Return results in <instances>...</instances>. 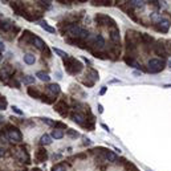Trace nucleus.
Instances as JSON below:
<instances>
[{"mask_svg":"<svg viewBox=\"0 0 171 171\" xmlns=\"http://www.w3.org/2000/svg\"><path fill=\"white\" fill-rule=\"evenodd\" d=\"M155 52H157L158 55L161 56V55H166V51H164V45H161V44H158L157 45V48H155Z\"/></svg>","mask_w":171,"mask_h":171,"instance_id":"5701e85b","label":"nucleus"},{"mask_svg":"<svg viewBox=\"0 0 171 171\" xmlns=\"http://www.w3.org/2000/svg\"><path fill=\"white\" fill-rule=\"evenodd\" d=\"M130 5L134 8H142L143 7V1H130Z\"/></svg>","mask_w":171,"mask_h":171,"instance_id":"b1692460","label":"nucleus"},{"mask_svg":"<svg viewBox=\"0 0 171 171\" xmlns=\"http://www.w3.org/2000/svg\"><path fill=\"white\" fill-rule=\"evenodd\" d=\"M72 120L74 121L76 123H78V125H84V123H85V116H84V114H81V113H74L72 116Z\"/></svg>","mask_w":171,"mask_h":171,"instance_id":"6e6552de","label":"nucleus"},{"mask_svg":"<svg viewBox=\"0 0 171 171\" xmlns=\"http://www.w3.org/2000/svg\"><path fill=\"white\" fill-rule=\"evenodd\" d=\"M28 93H29V96H32V97H40V92L39 90H33V89H29L28 90Z\"/></svg>","mask_w":171,"mask_h":171,"instance_id":"393cba45","label":"nucleus"},{"mask_svg":"<svg viewBox=\"0 0 171 171\" xmlns=\"http://www.w3.org/2000/svg\"><path fill=\"white\" fill-rule=\"evenodd\" d=\"M34 159H36V162H37V163L45 162V159H47V151L43 150V149H40V150L36 153V155H34Z\"/></svg>","mask_w":171,"mask_h":171,"instance_id":"423d86ee","label":"nucleus"},{"mask_svg":"<svg viewBox=\"0 0 171 171\" xmlns=\"http://www.w3.org/2000/svg\"><path fill=\"white\" fill-rule=\"evenodd\" d=\"M159 29H161L162 32H167V29L170 28V21L168 20H161L159 21Z\"/></svg>","mask_w":171,"mask_h":171,"instance_id":"4468645a","label":"nucleus"},{"mask_svg":"<svg viewBox=\"0 0 171 171\" xmlns=\"http://www.w3.org/2000/svg\"><path fill=\"white\" fill-rule=\"evenodd\" d=\"M163 88H171V84H166V85H163Z\"/></svg>","mask_w":171,"mask_h":171,"instance_id":"f704fd0d","label":"nucleus"},{"mask_svg":"<svg viewBox=\"0 0 171 171\" xmlns=\"http://www.w3.org/2000/svg\"><path fill=\"white\" fill-rule=\"evenodd\" d=\"M149 69L151 72H159L161 69H163V61L159 58H151L149 61Z\"/></svg>","mask_w":171,"mask_h":171,"instance_id":"20e7f679","label":"nucleus"},{"mask_svg":"<svg viewBox=\"0 0 171 171\" xmlns=\"http://www.w3.org/2000/svg\"><path fill=\"white\" fill-rule=\"evenodd\" d=\"M36 77H39V78H40L41 81H44V82H48L49 80H51V77H49V76L47 74V73H45V72H41V70H40V72L36 73Z\"/></svg>","mask_w":171,"mask_h":171,"instance_id":"f3484780","label":"nucleus"},{"mask_svg":"<svg viewBox=\"0 0 171 171\" xmlns=\"http://www.w3.org/2000/svg\"><path fill=\"white\" fill-rule=\"evenodd\" d=\"M53 52H55V53H56L57 56H60L61 58H66V57L69 56L68 53H65L64 51H61V49H58V48H53Z\"/></svg>","mask_w":171,"mask_h":171,"instance_id":"412c9836","label":"nucleus"},{"mask_svg":"<svg viewBox=\"0 0 171 171\" xmlns=\"http://www.w3.org/2000/svg\"><path fill=\"white\" fill-rule=\"evenodd\" d=\"M40 143L41 145H51L52 143V137L49 135V134H44V135L40 138Z\"/></svg>","mask_w":171,"mask_h":171,"instance_id":"2eb2a0df","label":"nucleus"},{"mask_svg":"<svg viewBox=\"0 0 171 171\" xmlns=\"http://www.w3.org/2000/svg\"><path fill=\"white\" fill-rule=\"evenodd\" d=\"M4 51H5V47H4V44L0 41V52H4Z\"/></svg>","mask_w":171,"mask_h":171,"instance_id":"7c9ffc66","label":"nucleus"},{"mask_svg":"<svg viewBox=\"0 0 171 171\" xmlns=\"http://www.w3.org/2000/svg\"><path fill=\"white\" fill-rule=\"evenodd\" d=\"M7 137L9 138V141H14V142H21L23 139V135H21L20 130L16 129V127H8L7 130Z\"/></svg>","mask_w":171,"mask_h":171,"instance_id":"7ed1b4c3","label":"nucleus"},{"mask_svg":"<svg viewBox=\"0 0 171 171\" xmlns=\"http://www.w3.org/2000/svg\"><path fill=\"white\" fill-rule=\"evenodd\" d=\"M92 40L94 41V45L98 47V48H102L103 45H105V40H103V37L101 36V34H97V36L92 37Z\"/></svg>","mask_w":171,"mask_h":171,"instance_id":"1a4fd4ad","label":"nucleus"},{"mask_svg":"<svg viewBox=\"0 0 171 171\" xmlns=\"http://www.w3.org/2000/svg\"><path fill=\"white\" fill-rule=\"evenodd\" d=\"M66 134H68L69 137H72V138H77L78 137V133L74 130H66Z\"/></svg>","mask_w":171,"mask_h":171,"instance_id":"a878e982","label":"nucleus"},{"mask_svg":"<svg viewBox=\"0 0 171 171\" xmlns=\"http://www.w3.org/2000/svg\"><path fill=\"white\" fill-rule=\"evenodd\" d=\"M65 66H66V70L72 74H76V73H80L82 70V64L81 61L76 60L73 57H66L65 58Z\"/></svg>","mask_w":171,"mask_h":171,"instance_id":"f257e3e1","label":"nucleus"},{"mask_svg":"<svg viewBox=\"0 0 171 171\" xmlns=\"http://www.w3.org/2000/svg\"><path fill=\"white\" fill-rule=\"evenodd\" d=\"M64 137V131L61 129H55L52 131V138H56V139H61Z\"/></svg>","mask_w":171,"mask_h":171,"instance_id":"dca6fc26","label":"nucleus"},{"mask_svg":"<svg viewBox=\"0 0 171 171\" xmlns=\"http://www.w3.org/2000/svg\"><path fill=\"white\" fill-rule=\"evenodd\" d=\"M105 92H106V86H102V89H101V92H99V94L102 96V94H105Z\"/></svg>","mask_w":171,"mask_h":171,"instance_id":"2f4dec72","label":"nucleus"},{"mask_svg":"<svg viewBox=\"0 0 171 171\" xmlns=\"http://www.w3.org/2000/svg\"><path fill=\"white\" fill-rule=\"evenodd\" d=\"M168 64H170V66H171V60H170V62H168Z\"/></svg>","mask_w":171,"mask_h":171,"instance_id":"e433bc0d","label":"nucleus"},{"mask_svg":"<svg viewBox=\"0 0 171 171\" xmlns=\"http://www.w3.org/2000/svg\"><path fill=\"white\" fill-rule=\"evenodd\" d=\"M88 77H90V78L93 80V82L97 81V80H98V72L94 70V69H89V72H88Z\"/></svg>","mask_w":171,"mask_h":171,"instance_id":"a211bd4d","label":"nucleus"},{"mask_svg":"<svg viewBox=\"0 0 171 171\" xmlns=\"http://www.w3.org/2000/svg\"><path fill=\"white\" fill-rule=\"evenodd\" d=\"M43 122L47 123V125H49V126H53V125H55V122H53L51 118H43Z\"/></svg>","mask_w":171,"mask_h":171,"instance_id":"cd10ccee","label":"nucleus"},{"mask_svg":"<svg viewBox=\"0 0 171 171\" xmlns=\"http://www.w3.org/2000/svg\"><path fill=\"white\" fill-rule=\"evenodd\" d=\"M39 24H40V27L43 28L44 31L49 32V33H55V32H56V29H55V28H53V27H51V25H48V23H47V21H40Z\"/></svg>","mask_w":171,"mask_h":171,"instance_id":"9d476101","label":"nucleus"},{"mask_svg":"<svg viewBox=\"0 0 171 171\" xmlns=\"http://www.w3.org/2000/svg\"><path fill=\"white\" fill-rule=\"evenodd\" d=\"M66 31H68V36L74 37V39H84L89 34L86 29H82L78 25H69Z\"/></svg>","mask_w":171,"mask_h":171,"instance_id":"f03ea898","label":"nucleus"},{"mask_svg":"<svg viewBox=\"0 0 171 171\" xmlns=\"http://www.w3.org/2000/svg\"><path fill=\"white\" fill-rule=\"evenodd\" d=\"M33 171H41V170H39V168H34V170Z\"/></svg>","mask_w":171,"mask_h":171,"instance_id":"c9c22d12","label":"nucleus"},{"mask_svg":"<svg viewBox=\"0 0 171 171\" xmlns=\"http://www.w3.org/2000/svg\"><path fill=\"white\" fill-rule=\"evenodd\" d=\"M48 90L53 94V96H56V94H58V93L61 92V89H60V85L58 84H51V85L48 86Z\"/></svg>","mask_w":171,"mask_h":171,"instance_id":"9b49d317","label":"nucleus"},{"mask_svg":"<svg viewBox=\"0 0 171 171\" xmlns=\"http://www.w3.org/2000/svg\"><path fill=\"white\" fill-rule=\"evenodd\" d=\"M110 39L113 41L114 44H120L121 41V36H120V31H118V28H112L110 29Z\"/></svg>","mask_w":171,"mask_h":171,"instance_id":"39448f33","label":"nucleus"},{"mask_svg":"<svg viewBox=\"0 0 171 171\" xmlns=\"http://www.w3.org/2000/svg\"><path fill=\"white\" fill-rule=\"evenodd\" d=\"M11 109H12V112H14V113H16V114H19V116H21V114H23V112H21L20 109H19V107H17V106H12V107H11Z\"/></svg>","mask_w":171,"mask_h":171,"instance_id":"bb28decb","label":"nucleus"},{"mask_svg":"<svg viewBox=\"0 0 171 171\" xmlns=\"http://www.w3.org/2000/svg\"><path fill=\"white\" fill-rule=\"evenodd\" d=\"M0 60H1V55H0Z\"/></svg>","mask_w":171,"mask_h":171,"instance_id":"4c0bfd02","label":"nucleus"},{"mask_svg":"<svg viewBox=\"0 0 171 171\" xmlns=\"http://www.w3.org/2000/svg\"><path fill=\"white\" fill-rule=\"evenodd\" d=\"M52 171H66V166L64 163H58L56 166H53Z\"/></svg>","mask_w":171,"mask_h":171,"instance_id":"4be33fe9","label":"nucleus"},{"mask_svg":"<svg viewBox=\"0 0 171 171\" xmlns=\"http://www.w3.org/2000/svg\"><path fill=\"white\" fill-rule=\"evenodd\" d=\"M101 126H102V127H103V129H105L106 131H110V130H109V127L106 126V125H103V123H102V125H101Z\"/></svg>","mask_w":171,"mask_h":171,"instance_id":"473e14b6","label":"nucleus"},{"mask_svg":"<svg viewBox=\"0 0 171 171\" xmlns=\"http://www.w3.org/2000/svg\"><path fill=\"white\" fill-rule=\"evenodd\" d=\"M151 19H153V20H158V19H159V15H158L157 12H155V14L151 15Z\"/></svg>","mask_w":171,"mask_h":171,"instance_id":"c85d7f7f","label":"nucleus"},{"mask_svg":"<svg viewBox=\"0 0 171 171\" xmlns=\"http://www.w3.org/2000/svg\"><path fill=\"white\" fill-rule=\"evenodd\" d=\"M17 157L21 162H25V163H29V157H28L27 153H24V150H19L17 153Z\"/></svg>","mask_w":171,"mask_h":171,"instance_id":"ddd939ff","label":"nucleus"},{"mask_svg":"<svg viewBox=\"0 0 171 171\" xmlns=\"http://www.w3.org/2000/svg\"><path fill=\"white\" fill-rule=\"evenodd\" d=\"M21 81L24 82V84L31 85V84H34V77H32V76H24V77L21 78Z\"/></svg>","mask_w":171,"mask_h":171,"instance_id":"aec40b11","label":"nucleus"},{"mask_svg":"<svg viewBox=\"0 0 171 171\" xmlns=\"http://www.w3.org/2000/svg\"><path fill=\"white\" fill-rule=\"evenodd\" d=\"M3 155H4V150H3V149H1V147H0V158L3 157Z\"/></svg>","mask_w":171,"mask_h":171,"instance_id":"72a5a7b5","label":"nucleus"},{"mask_svg":"<svg viewBox=\"0 0 171 171\" xmlns=\"http://www.w3.org/2000/svg\"><path fill=\"white\" fill-rule=\"evenodd\" d=\"M34 61H36V57H34V55H32V53H27V55L24 56V62L28 64V65H33Z\"/></svg>","mask_w":171,"mask_h":171,"instance_id":"f8f14e48","label":"nucleus"},{"mask_svg":"<svg viewBox=\"0 0 171 171\" xmlns=\"http://www.w3.org/2000/svg\"><path fill=\"white\" fill-rule=\"evenodd\" d=\"M98 113L99 114L103 113V107H102V105H101V103H98Z\"/></svg>","mask_w":171,"mask_h":171,"instance_id":"c756f323","label":"nucleus"},{"mask_svg":"<svg viewBox=\"0 0 171 171\" xmlns=\"http://www.w3.org/2000/svg\"><path fill=\"white\" fill-rule=\"evenodd\" d=\"M32 44H33L37 49H44L45 48V43L41 40L40 37H37V36H32Z\"/></svg>","mask_w":171,"mask_h":171,"instance_id":"0eeeda50","label":"nucleus"},{"mask_svg":"<svg viewBox=\"0 0 171 171\" xmlns=\"http://www.w3.org/2000/svg\"><path fill=\"white\" fill-rule=\"evenodd\" d=\"M106 159L109 162H117V155L114 154L113 151H106Z\"/></svg>","mask_w":171,"mask_h":171,"instance_id":"6ab92c4d","label":"nucleus"}]
</instances>
